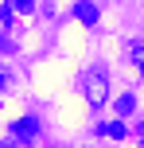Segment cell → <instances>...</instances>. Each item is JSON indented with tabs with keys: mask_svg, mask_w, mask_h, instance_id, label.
I'll return each instance as SVG.
<instances>
[{
	"mask_svg": "<svg viewBox=\"0 0 144 148\" xmlns=\"http://www.w3.org/2000/svg\"><path fill=\"white\" fill-rule=\"evenodd\" d=\"M86 97H90L93 109L105 101V70H101V66H93L90 74H86Z\"/></svg>",
	"mask_w": 144,
	"mask_h": 148,
	"instance_id": "cell-1",
	"label": "cell"
},
{
	"mask_svg": "<svg viewBox=\"0 0 144 148\" xmlns=\"http://www.w3.org/2000/svg\"><path fill=\"white\" fill-rule=\"evenodd\" d=\"M129 51H132V62H136V70L144 74V39H136V43H132Z\"/></svg>",
	"mask_w": 144,
	"mask_h": 148,
	"instance_id": "cell-2",
	"label": "cell"
},
{
	"mask_svg": "<svg viewBox=\"0 0 144 148\" xmlns=\"http://www.w3.org/2000/svg\"><path fill=\"white\" fill-rule=\"evenodd\" d=\"M74 12H78V20H86V23H93V20H98V8H93V4H78Z\"/></svg>",
	"mask_w": 144,
	"mask_h": 148,
	"instance_id": "cell-3",
	"label": "cell"
},
{
	"mask_svg": "<svg viewBox=\"0 0 144 148\" xmlns=\"http://www.w3.org/2000/svg\"><path fill=\"white\" fill-rule=\"evenodd\" d=\"M101 136H125V125L121 121H109V125H101Z\"/></svg>",
	"mask_w": 144,
	"mask_h": 148,
	"instance_id": "cell-4",
	"label": "cell"
},
{
	"mask_svg": "<svg viewBox=\"0 0 144 148\" xmlns=\"http://www.w3.org/2000/svg\"><path fill=\"white\" fill-rule=\"evenodd\" d=\"M16 133H20V136H31V133H35V121H20V125H16Z\"/></svg>",
	"mask_w": 144,
	"mask_h": 148,
	"instance_id": "cell-5",
	"label": "cell"
},
{
	"mask_svg": "<svg viewBox=\"0 0 144 148\" xmlns=\"http://www.w3.org/2000/svg\"><path fill=\"white\" fill-rule=\"evenodd\" d=\"M132 105H136V101H132V97H129V94H125V97H121V101H117V113H132Z\"/></svg>",
	"mask_w": 144,
	"mask_h": 148,
	"instance_id": "cell-6",
	"label": "cell"
},
{
	"mask_svg": "<svg viewBox=\"0 0 144 148\" xmlns=\"http://www.w3.org/2000/svg\"><path fill=\"white\" fill-rule=\"evenodd\" d=\"M31 4H35V0H16V8H20V12H31Z\"/></svg>",
	"mask_w": 144,
	"mask_h": 148,
	"instance_id": "cell-7",
	"label": "cell"
}]
</instances>
